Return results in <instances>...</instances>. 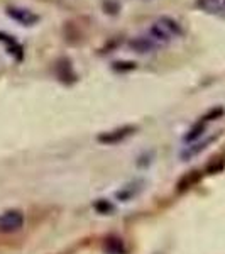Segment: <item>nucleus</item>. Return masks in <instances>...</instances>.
I'll return each mask as SVG.
<instances>
[{
	"label": "nucleus",
	"instance_id": "7ed1b4c3",
	"mask_svg": "<svg viewBox=\"0 0 225 254\" xmlns=\"http://www.w3.org/2000/svg\"><path fill=\"white\" fill-rule=\"evenodd\" d=\"M149 38L154 41V43H161V44H168L171 39L174 38L173 34H171L169 31L166 29L165 26H163L161 22H154L153 26L149 27Z\"/></svg>",
	"mask_w": 225,
	"mask_h": 254
},
{
	"label": "nucleus",
	"instance_id": "0eeeda50",
	"mask_svg": "<svg viewBox=\"0 0 225 254\" xmlns=\"http://www.w3.org/2000/svg\"><path fill=\"white\" fill-rule=\"evenodd\" d=\"M0 41L7 44V49H9L10 55H15L17 56V60H22V46H20V44L12 38V36L5 34V32H0Z\"/></svg>",
	"mask_w": 225,
	"mask_h": 254
},
{
	"label": "nucleus",
	"instance_id": "6e6552de",
	"mask_svg": "<svg viewBox=\"0 0 225 254\" xmlns=\"http://www.w3.org/2000/svg\"><path fill=\"white\" fill-rule=\"evenodd\" d=\"M56 71H58V76L63 81L68 80L66 76H69L71 80H75V73H73L71 63H69V60H66V58L59 60L58 63H56Z\"/></svg>",
	"mask_w": 225,
	"mask_h": 254
},
{
	"label": "nucleus",
	"instance_id": "423d86ee",
	"mask_svg": "<svg viewBox=\"0 0 225 254\" xmlns=\"http://www.w3.org/2000/svg\"><path fill=\"white\" fill-rule=\"evenodd\" d=\"M130 132H134V127H122V129H117V130H112V132H107V134H102L100 136V141L102 142H117L120 139L127 137Z\"/></svg>",
	"mask_w": 225,
	"mask_h": 254
},
{
	"label": "nucleus",
	"instance_id": "9b49d317",
	"mask_svg": "<svg viewBox=\"0 0 225 254\" xmlns=\"http://www.w3.org/2000/svg\"><path fill=\"white\" fill-rule=\"evenodd\" d=\"M214 139H215V136H212V137H208L207 141L198 142L196 146H190V147H188V149L185 151V153H183V158H191V156H195V154H198L200 151L205 149V147H207L208 144H210V142L214 141Z\"/></svg>",
	"mask_w": 225,
	"mask_h": 254
},
{
	"label": "nucleus",
	"instance_id": "1a4fd4ad",
	"mask_svg": "<svg viewBox=\"0 0 225 254\" xmlns=\"http://www.w3.org/2000/svg\"><path fill=\"white\" fill-rule=\"evenodd\" d=\"M159 22H161L163 26H165L166 29L174 36V38H179V36H183V27L179 26V24L174 19L168 17V15H163V17L159 19Z\"/></svg>",
	"mask_w": 225,
	"mask_h": 254
},
{
	"label": "nucleus",
	"instance_id": "20e7f679",
	"mask_svg": "<svg viewBox=\"0 0 225 254\" xmlns=\"http://www.w3.org/2000/svg\"><path fill=\"white\" fill-rule=\"evenodd\" d=\"M129 46L134 49V51L141 53V55H144V53H153L154 49L158 48V44L154 43L151 38H146V36H137V38L130 39L129 41Z\"/></svg>",
	"mask_w": 225,
	"mask_h": 254
},
{
	"label": "nucleus",
	"instance_id": "39448f33",
	"mask_svg": "<svg viewBox=\"0 0 225 254\" xmlns=\"http://www.w3.org/2000/svg\"><path fill=\"white\" fill-rule=\"evenodd\" d=\"M196 5L208 14L225 15V0H196Z\"/></svg>",
	"mask_w": 225,
	"mask_h": 254
},
{
	"label": "nucleus",
	"instance_id": "f8f14e48",
	"mask_svg": "<svg viewBox=\"0 0 225 254\" xmlns=\"http://www.w3.org/2000/svg\"><path fill=\"white\" fill-rule=\"evenodd\" d=\"M198 180H200V173H198V171H191V173H188L185 178H183L181 182L178 183V190H186V188H190L191 185H195Z\"/></svg>",
	"mask_w": 225,
	"mask_h": 254
},
{
	"label": "nucleus",
	"instance_id": "ddd939ff",
	"mask_svg": "<svg viewBox=\"0 0 225 254\" xmlns=\"http://www.w3.org/2000/svg\"><path fill=\"white\" fill-rule=\"evenodd\" d=\"M113 68L115 69H134L136 68V63H132V61H122V63H113Z\"/></svg>",
	"mask_w": 225,
	"mask_h": 254
},
{
	"label": "nucleus",
	"instance_id": "f257e3e1",
	"mask_svg": "<svg viewBox=\"0 0 225 254\" xmlns=\"http://www.w3.org/2000/svg\"><path fill=\"white\" fill-rule=\"evenodd\" d=\"M26 217L20 210H5L0 214V234H14L24 227Z\"/></svg>",
	"mask_w": 225,
	"mask_h": 254
},
{
	"label": "nucleus",
	"instance_id": "9d476101",
	"mask_svg": "<svg viewBox=\"0 0 225 254\" xmlns=\"http://www.w3.org/2000/svg\"><path fill=\"white\" fill-rule=\"evenodd\" d=\"M205 119L203 121H200V122H196V124L191 127L190 129V132L186 134V137H185V141H188V142H191V141H195L196 137H200L203 134V130H205Z\"/></svg>",
	"mask_w": 225,
	"mask_h": 254
},
{
	"label": "nucleus",
	"instance_id": "f03ea898",
	"mask_svg": "<svg viewBox=\"0 0 225 254\" xmlns=\"http://www.w3.org/2000/svg\"><path fill=\"white\" fill-rule=\"evenodd\" d=\"M7 15L14 19L15 22L22 24V26H34V24L39 22V15L29 9H24V7H9Z\"/></svg>",
	"mask_w": 225,
	"mask_h": 254
}]
</instances>
